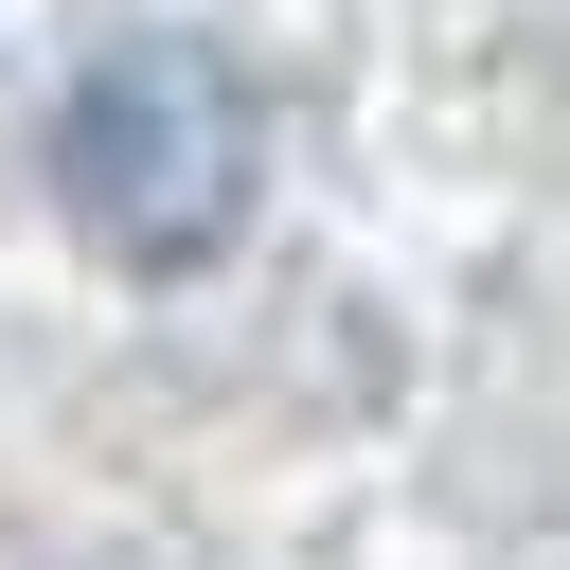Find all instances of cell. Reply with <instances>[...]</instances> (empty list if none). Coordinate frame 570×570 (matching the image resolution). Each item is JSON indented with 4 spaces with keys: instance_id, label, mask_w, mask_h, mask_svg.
I'll list each match as a JSON object with an SVG mask.
<instances>
[{
    "instance_id": "cell-1",
    "label": "cell",
    "mask_w": 570,
    "mask_h": 570,
    "mask_svg": "<svg viewBox=\"0 0 570 570\" xmlns=\"http://www.w3.org/2000/svg\"><path fill=\"white\" fill-rule=\"evenodd\" d=\"M53 196L107 267H214L267 196V89L214 36H107L53 107Z\"/></svg>"
}]
</instances>
